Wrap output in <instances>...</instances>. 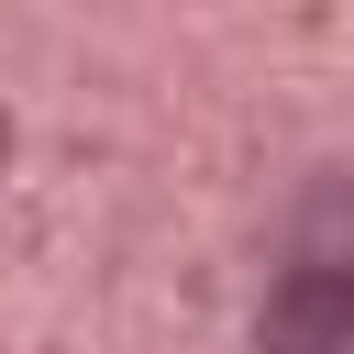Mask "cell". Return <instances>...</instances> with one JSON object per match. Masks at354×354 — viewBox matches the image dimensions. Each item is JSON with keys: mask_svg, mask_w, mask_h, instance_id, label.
I'll use <instances>...</instances> for the list:
<instances>
[{"mask_svg": "<svg viewBox=\"0 0 354 354\" xmlns=\"http://www.w3.org/2000/svg\"><path fill=\"white\" fill-rule=\"evenodd\" d=\"M254 354H354V277H332V266H299V277L266 299V321H254Z\"/></svg>", "mask_w": 354, "mask_h": 354, "instance_id": "cell-1", "label": "cell"}, {"mask_svg": "<svg viewBox=\"0 0 354 354\" xmlns=\"http://www.w3.org/2000/svg\"><path fill=\"white\" fill-rule=\"evenodd\" d=\"M0 155H11V122H0Z\"/></svg>", "mask_w": 354, "mask_h": 354, "instance_id": "cell-2", "label": "cell"}]
</instances>
